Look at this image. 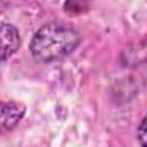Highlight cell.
I'll list each match as a JSON object with an SVG mask.
<instances>
[{
  "label": "cell",
  "instance_id": "obj_2",
  "mask_svg": "<svg viewBox=\"0 0 147 147\" xmlns=\"http://www.w3.org/2000/svg\"><path fill=\"white\" fill-rule=\"evenodd\" d=\"M21 45V36H19V31L9 24V23H2V61L5 62L12 54L18 52Z\"/></svg>",
  "mask_w": 147,
  "mask_h": 147
},
{
  "label": "cell",
  "instance_id": "obj_4",
  "mask_svg": "<svg viewBox=\"0 0 147 147\" xmlns=\"http://www.w3.org/2000/svg\"><path fill=\"white\" fill-rule=\"evenodd\" d=\"M24 114V106L18 102H4L2 106V128L12 130Z\"/></svg>",
  "mask_w": 147,
  "mask_h": 147
},
{
  "label": "cell",
  "instance_id": "obj_3",
  "mask_svg": "<svg viewBox=\"0 0 147 147\" xmlns=\"http://www.w3.org/2000/svg\"><path fill=\"white\" fill-rule=\"evenodd\" d=\"M121 61H123V66H140L147 62V38L128 47L121 54Z\"/></svg>",
  "mask_w": 147,
  "mask_h": 147
},
{
  "label": "cell",
  "instance_id": "obj_1",
  "mask_svg": "<svg viewBox=\"0 0 147 147\" xmlns=\"http://www.w3.org/2000/svg\"><path fill=\"white\" fill-rule=\"evenodd\" d=\"M80 42L82 38L76 30L61 21H52L35 33L30 43V52L33 59L40 62H54L73 54Z\"/></svg>",
  "mask_w": 147,
  "mask_h": 147
},
{
  "label": "cell",
  "instance_id": "obj_6",
  "mask_svg": "<svg viewBox=\"0 0 147 147\" xmlns=\"http://www.w3.org/2000/svg\"><path fill=\"white\" fill-rule=\"evenodd\" d=\"M137 138H138V142H140L142 145H145V147H147V114L144 116L142 123L138 125V130H137Z\"/></svg>",
  "mask_w": 147,
  "mask_h": 147
},
{
  "label": "cell",
  "instance_id": "obj_5",
  "mask_svg": "<svg viewBox=\"0 0 147 147\" xmlns=\"http://www.w3.org/2000/svg\"><path fill=\"white\" fill-rule=\"evenodd\" d=\"M92 0H66L64 2V11L71 16H78L83 14L90 9Z\"/></svg>",
  "mask_w": 147,
  "mask_h": 147
}]
</instances>
